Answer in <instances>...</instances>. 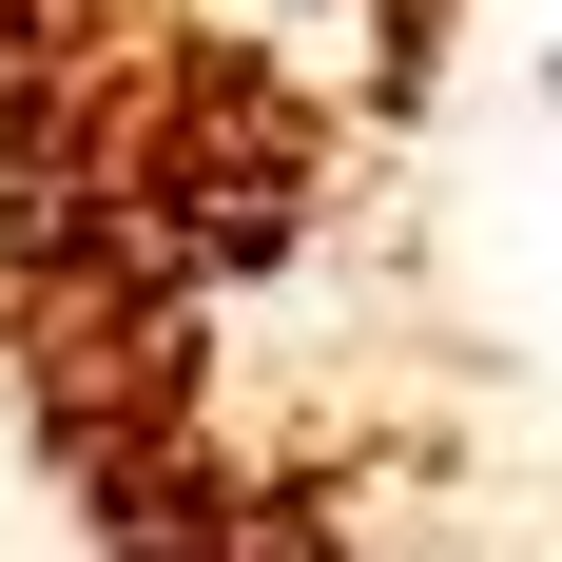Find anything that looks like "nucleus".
I'll return each instance as SVG.
<instances>
[]
</instances>
